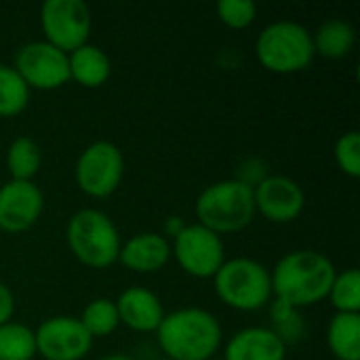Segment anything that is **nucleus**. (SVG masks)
<instances>
[{
  "instance_id": "nucleus-1",
  "label": "nucleus",
  "mask_w": 360,
  "mask_h": 360,
  "mask_svg": "<svg viewBox=\"0 0 360 360\" xmlns=\"http://www.w3.org/2000/svg\"><path fill=\"white\" fill-rule=\"evenodd\" d=\"M335 268L327 255L310 249L287 253L270 274L276 302L289 308H306L323 302L333 285Z\"/></svg>"
},
{
  "instance_id": "nucleus-2",
  "label": "nucleus",
  "mask_w": 360,
  "mask_h": 360,
  "mask_svg": "<svg viewBox=\"0 0 360 360\" xmlns=\"http://www.w3.org/2000/svg\"><path fill=\"white\" fill-rule=\"evenodd\" d=\"M156 331L169 360H211L221 344L219 321L202 308L171 312Z\"/></svg>"
},
{
  "instance_id": "nucleus-3",
  "label": "nucleus",
  "mask_w": 360,
  "mask_h": 360,
  "mask_svg": "<svg viewBox=\"0 0 360 360\" xmlns=\"http://www.w3.org/2000/svg\"><path fill=\"white\" fill-rule=\"evenodd\" d=\"M200 226L219 234L247 228L255 215L253 186L243 179H226L209 186L196 200Z\"/></svg>"
},
{
  "instance_id": "nucleus-4",
  "label": "nucleus",
  "mask_w": 360,
  "mask_h": 360,
  "mask_svg": "<svg viewBox=\"0 0 360 360\" xmlns=\"http://www.w3.org/2000/svg\"><path fill=\"white\" fill-rule=\"evenodd\" d=\"M68 247L78 262L103 270L120 255V236L114 221L97 209H82L68 221Z\"/></svg>"
},
{
  "instance_id": "nucleus-5",
  "label": "nucleus",
  "mask_w": 360,
  "mask_h": 360,
  "mask_svg": "<svg viewBox=\"0 0 360 360\" xmlns=\"http://www.w3.org/2000/svg\"><path fill=\"white\" fill-rule=\"evenodd\" d=\"M255 53L259 63L276 74L306 70L314 59L312 34L295 21H276L262 30Z\"/></svg>"
},
{
  "instance_id": "nucleus-6",
  "label": "nucleus",
  "mask_w": 360,
  "mask_h": 360,
  "mask_svg": "<svg viewBox=\"0 0 360 360\" xmlns=\"http://www.w3.org/2000/svg\"><path fill=\"white\" fill-rule=\"evenodd\" d=\"M215 278L219 300L243 312H253L266 306L272 297V278L266 266L249 257H236L221 264Z\"/></svg>"
},
{
  "instance_id": "nucleus-7",
  "label": "nucleus",
  "mask_w": 360,
  "mask_h": 360,
  "mask_svg": "<svg viewBox=\"0 0 360 360\" xmlns=\"http://www.w3.org/2000/svg\"><path fill=\"white\" fill-rule=\"evenodd\" d=\"M46 42L65 55L86 44L91 34V11L82 0H49L40 11Z\"/></svg>"
},
{
  "instance_id": "nucleus-8",
  "label": "nucleus",
  "mask_w": 360,
  "mask_h": 360,
  "mask_svg": "<svg viewBox=\"0 0 360 360\" xmlns=\"http://www.w3.org/2000/svg\"><path fill=\"white\" fill-rule=\"evenodd\" d=\"M122 173V152L110 141L91 143L76 162V181L80 190L93 198L110 196L120 186Z\"/></svg>"
},
{
  "instance_id": "nucleus-9",
  "label": "nucleus",
  "mask_w": 360,
  "mask_h": 360,
  "mask_svg": "<svg viewBox=\"0 0 360 360\" xmlns=\"http://www.w3.org/2000/svg\"><path fill=\"white\" fill-rule=\"evenodd\" d=\"M175 257L184 272L196 278H211L226 262L221 236L200 224L184 226L175 234Z\"/></svg>"
},
{
  "instance_id": "nucleus-10",
  "label": "nucleus",
  "mask_w": 360,
  "mask_h": 360,
  "mask_svg": "<svg viewBox=\"0 0 360 360\" xmlns=\"http://www.w3.org/2000/svg\"><path fill=\"white\" fill-rule=\"evenodd\" d=\"M15 72L30 89L51 91L70 80L68 55L49 42H30L15 55Z\"/></svg>"
},
{
  "instance_id": "nucleus-11",
  "label": "nucleus",
  "mask_w": 360,
  "mask_h": 360,
  "mask_svg": "<svg viewBox=\"0 0 360 360\" xmlns=\"http://www.w3.org/2000/svg\"><path fill=\"white\" fill-rule=\"evenodd\" d=\"M36 354L46 360H80L91 352L93 338L80 319L53 316L44 321L36 333Z\"/></svg>"
},
{
  "instance_id": "nucleus-12",
  "label": "nucleus",
  "mask_w": 360,
  "mask_h": 360,
  "mask_svg": "<svg viewBox=\"0 0 360 360\" xmlns=\"http://www.w3.org/2000/svg\"><path fill=\"white\" fill-rule=\"evenodd\" d=\"M255 211H259L268 221L274 224H289L300 217L306 205L304 190L300 184L285 175L266 177L253 188Z\"/></svg>"
},
{
  "instance_id": "nucleus-13",
  "label": "nucleus",
  "mask_w": 360,
  "mask_h": 360,
  "mask_svg": "<svg viewBox=\"0 0 360 360\" xmlns=\"http://www.w3.org/2000/svg\"><path fill=\"white\" fill-rule=\"evenodd\" d=\"M44 207L42 192L32 181H8L0 188V230L19 234L32 228Z\"/></svg>"
},
{
  "instance_id": "nucleus-14",
  "label": "nucleus",
  "mask_w": 360,
  "mask_h": 360,
  "mask_svg": "<svg viewBox=\"0 0 360 360\" xmlns=\"http://www.w3.org/2000/svg\"><path fill=\"white\" fill-rule=\"evenodd\" d=\"M114 304H116L120 323H124L133 331H141V333L156 331L165 319L158 295H154L152 291L143 287L127 289L124 293H120L118 302Z\"/></svg>"
},
{
  "instance_id": "nucleus-15",
  "label": "nucleus",
  "mask_w": 360,
  "mask_h": 360,
  "mask_svg": "<svg viewBox=\"0 0 360 360\" xmlns=\"http://www.w3.org/2000/svg\"><path fill=\"white\" fill-rule=\"evenodd\" d=\"M285 354L287 346L272 329L249 327L232 335L224 360H285Z\"/></svg>"
},
{
  "instance_id": "nucleus-16",
  "label": "nucleus",
  "mask_w": 360,
  "mask_h": 360,
  "mask_svg": "<svg viewBox=\"0 0 360 360\" xmlns=\"http://www.w3.org/2000/svg\"><path fill=\"white\" fill-rule=\"evenodd\" d=\"M169 257H171V247L167 238L154 232H146L129 238L124 247H120V255H118L124 268L139 274L158 272L160 268H165Z\"/></svg>"
},
{
  "instance_id": "nucleus-17",
  "label": "nucleus",
  "mask_w": 360,
  "mask_h": 360,
  "mask_svg": "<svg viewBox=\"0 0 360 360\" xmlns=\"http://www.w3.org/2000/svg\"><path fill=\"white\" fill-rule=\"evenodd\" d=\"M70 78H74L80 86L97 89L110 78V59L95 44H82L80 49L68 55Z\"/></svg>"
},
{
  "instance_id": "nucleus-18",
  "label": "nucleus",
  "mask_w": 360,
  "mask_h": 360,
  "mask_svg": "<svg viewBox=\"0 0 360 360\" xmlns=\"http://www.w3.org/2000/svg\"><path fill=\"white\" fill-rule=\"evenodd\" d=\"M327 344L340 360H360V314L338 312L329 323Z\"/></svg>"
},
{
  "instance_id": "nucleus-19",
  "label": "nucleus",
  "mask_w": 360,
  "mask_h": 360,
  "mask_svg": "<svg viewBox=\"0 0 360 360\" xmlns=\"http://www.w3.org/2000/svg\"><path fill=\"white\" fill-rule=\"evenodd\" d=\"M356 42L354 27L344 19H329L325 21L316 34L312 36L314 53L327 57V59H342L346 57Z\"/></svg>"
},
{
  "instance_id": "nucleus-20",
  "label": "nucleus",
  "mask_w": 360,
  "mask_h": 360,
  "mask_svg": "<svg viewBox=\"0 0 360 360\" xmlns=\"http://www.w3.org/2000/svg\"><path fill=\"white\" fill-rule=\"evenodd\" d=\"M40 148L30 137H19L11 143L6 154V167L13 181H32L40 169Z\"/></svg>"
},
{
  "instance_id": "nucleus-21",
  "label": "nucleus",
  "mask_w": 360,
  "mask_h": 360,
  "mask_svg": "<svg viewBox=\"0 0 360 360\" xmlns=\"http://www.w3.org/2000/svg\"><path fill=\"white\" fill-rule=\"evenodd\" d=\"M36 356L34 331L19 323L0 325V360H32Z\"/></svg>"
},
{
  "instance_id": "nucleus-22",
  "label": "nucleus",
  "mask_w": 360,
  "mask_h": 360,
  "mask_svg": "<svg viewBox=\"0 0 360 360\" xmlns=\"http://www.w3.org/2000/svg\"><path fill=\"white\" fill-rule=\"evenodd\" d=\"M30 86L15 72V68L0 65V116L11 118L25 110Z\"/></svg>"
},
{
  "instance_id": "nucleus-23",
  "label": "nucleus",
  "mask_w": 360,
  "mask_h": 360,
  "mask_svg": "<svg viewBox=\"0 0 360 360\" xmlns=\"http://www.w3.org/2000/svg\"><path fill=\"white\" fill-rule=\"evenodd\" d=\"M80 323H82V327L86 329V333L91 338H101V335L112 333L118 327V323H120L116 304L110 302V300H105V297L93 300L84 308Z\"/></svg>"
},
{
  "instance_id": "nucleus-24",
  "label": "nucleus",
  "mask_w": 360,
  "mask_h": 360,
  "mask_svg": "<svg viewBox=\"0 0 360 360\" xmlns=\"http://www.w3.org/2000/svg\"><path fill=\"white\" fill-rule=\"evenodd\" d=\"M329 297L338 312L346 314H359L360 310V274L359 270H344L342 274H335Z\"/></svg>"
},
{
  "instance_id": "nucleus-25",
  "label": "nucleus",
  "mask_w": 360,
  "mask_h": 360,
  "mask_svg": "<svg viewBox=\"0 0 360 360\" xmlns=\"http://www.w3.org/2000/svg\"><path fill=\"white\" fill-rule=\"evenodd\" d=\"M257 6L253 0H219L217 2V17L221 23L234 30L249 27L255 21Z\"/></svg>"
},
{
  "instance_id": "nucleus-26",
  "label": "nucleus",
  "mask_w": 360,
  "mask_h": 360,
  "mask_svg": "<svg viewBox=\"0 0 360 360\" xmlns=\"http://www.w3.org/2000/svg\"><path fill=\"white\" fill-rule=\"evenodd\" d=\"M335 160L338 167L350 175L360 177V133L359 131H348L344 133L338 143H335Z\"/></svg>"
},
{
  "instance_id": "nucleus-27",
  "label": "nucleus",
  "mask_w": 360,
  "mask_h": 360,
  "mask_svg": "<svg viewBox=\"0 0 360 360\" xmlns=\"http://www.w3.org/2000/svg\"><path fill=\"white\" fill-rule=\"evenodd\" d=\"M13 310H15V300H13V293L6 285L0 283V325L8 323L11 316H13Z\"/></svg>"
},
{
  "instance_id": "nucleus-28",
  "label": "nucleus",
  "mask_w": 360,
  "mask_h": 360,
  "mask_svg": "<svg viewBox=\"0 0 360 360\" xmlns=\"http://www.w3.org/2000/svg\"><path fill=\"white\" fill-rule=\"evenodd\" d=\"M101 360H133L131 356H124V354H110V356H103Z\"/></svg>"
},
{
  "instance_id": "nucleus-29",
  "label": "nucleus",
  "mask_w": 360,
  "mask_h": 360,
  "mask_svg": "<svg viewBox=\"0 0 360 360\" xmlns=\"http://www.w3.org/2000/svg\"><path fill=\"white\" fill-rule=\"evenodd\" d=\"M158 360H169V359H158Z\"/></svg>"
},
{
  "instance_id": "nucleus-30",
  "label": "nucleus",
  "mask_w": 360,
  "mask_h": 360,
  "mask_svg": "<svg viewBox=\"0 0 360 360\" xmlns=\"http://www.w3.org/2000/svg\"><path fill=\"white\" fill-rule=\"evenodd\" d=\"M211 360H215V359H211Z\"/></svg>"
}]
</instances>
